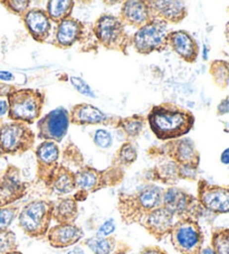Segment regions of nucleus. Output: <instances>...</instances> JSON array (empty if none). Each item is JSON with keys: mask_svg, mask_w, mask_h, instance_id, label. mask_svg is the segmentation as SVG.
<instances>
[{"mask_svg": "<svg viewBox=\"0 0 229 254\" xmlns=\"http://www.w3.org/2000/svg\"><path fill=\"white\" fill-rule=\"evenodd\" d=\"M150 129L161 141L182 138L195 125V116L172 103L152 107L147 117Z\"/></svg>", "mask_w": 229, "mask_h": 254, "instance_id": "nucleus-1", "label": "nucleus"}, {"mask_svg": "<svg viewBox=\"0 0 229 254\" xmlns=\"http://www.w3.org/2000/svg\"><path fill=\"white\" fill-rule=\"evenodd\" d=\"M164 188L148 184L133 192H120L117 198V211L125 225L143 223L150 213L162 206Z\"/></svg>", "mask_w": 229, "mask_h": 254, "instance_id": "nucleus-2", "label": "nucleus"}, {"mask_svg": "<svg viewBox=\"0 0 229 254\" xmlns=\"http://www.w3.org/2000/svg\"><path fill=\"white\" fill-rule=\"evenodd\" d=\"M53 201L35 199L20 209L18 225L24 233L32 239L46 238L53 221Z\"/></svg>", "mask_w": 229, "mask_h": 254, "instance_id": "nucleus-3", "label": "nucleus"}, {"mask_svg": "<svg viewBox=\"0 0 229 254\" xmlns=\"http://www.w3.org/2000/svg\"><path fill=\"white\" fill-rule=\"evenodd\" d=\"M45 95L36 89H15L9 95V112L11 121L33 125L42 115Z\"/></svg>", "mask_w": 229, "mask_h": 254, "instance_id": "nucleus-4", "label": "nucleus"}, {"mask_svg": "<svg viewBox=\"0 0 229 254\" xmlns=\"http://www.w3.org/2000/svg\"><path fill=\"white\" fill-rule=\"evenodd\" d=\"M124 176V169L116 166H110L104 170L96 169L91 166H83L75 172L76 190H82L89 195L104 188L120 185Z\"/></svg>", "mask_w": 229, "mask_h": 254, "instance_id": "nucleus-5", "label": "nucleus"}, {"mask_svg": "<svg viewBox=\"0 0 229 254\" xmlns=\"http://www.w3.org/2000/svg\"><path fill=\"white\" fill-rule=\"evenodd\" d=\"M93 33L102 46L110 51H117L126 54L131 44V36L126 33L125 26L120 17L104 14L96 19Z\"/></svg>", "mask_w": 229, "mask_h": 254, "instance_id": "nucleus-6", "label": "nucleus"}, {"mask_svg": "<svg viewBox=\"0 0 229 254\" xmlns=\"http://www.w3.org/2000/svg\"><path fill=\"white\" fill-rule=\"evenodd\" d=\"M168 24L152 18L147 25L139 28L131 36V44L139 54L149 55L155 52H164L168 48Z\"/></svg>", "mask_w": 229, "mask_h": 254, "instance_id": "nucleus-7", "label": "nucleus"}, {"mask_svg": "<svg viewBox=\"0 0 229 254\" xmlns=\"http://www.w3.org/2000/svg\"><path fill=\"white\" fill-rule=\"evenodd\" d=\"M170 241L180 254H198L204 248L205 236L198 221L181 218L175 221L170 232Z\"/></svg>", "mask_w": 229, "mask_h": 254, "instance_id": "nucleus-8", "label": "nucleus"}, {"mask_svg": "<svg viewBox=\"0 0 229 254\" xmlns=\"http://www.w3.org/2000/svg\"><path fill=\"white\" fill-rule=\"evenodd\" d=\"M35 133L23 122H6L0 125V151L6 155H20L32 149Z\"/></svg>", "mask_w": 229, "mask_h": 254, "instance_id": "nucleus-9", "label": "nucleus"}, {"mask_svg": "<svg viewBox=\"0 0 229 254\" xmlns=\"http://www.w3.org/2000/svg\"><path fill=\"white\" fill-rule=\"evenodd\" d=\"M162 206L169 209L177 220L192 218L197 221L204 209L197 197L177 186H171L164 190Z\"/></svg>", "mask_w": 229, "mask_h": 254, "instance_id": "nucleus-10", "label": "nucleus"}, {"mask_svg": "<svg viewBox=\"0 0 229 254\" xmlns=\"http://www.w3.org/2000/svg\"><path fill=\"white\" fill-rule=\"evenodd\" d=\"M151 156H166L178 165H189L199 167L200 155L195 142L190 138H179L166 141L160 147L149 150Z\"/></svg>", "mask_w": 229, "mask_h": 254, "instance_id": "nucleus-11", "label": "nucleus"}, {"mask_svg": "<svg viewBox=\"0 0 229 254\" xmlns=\"http://www.w3.org/2000/svg\"><path fill=\"white\" fill-rule=\"evenodd\" d=\"M68 126V111L65 108H57L38 120V138L44 141L60 142L67 133Z\"/></svg>", "mask_w": 229, "mask_h": 254, "instance_id": "nucleus-12", "label": "nucleus"}, {"mask_svg": "<svg viewBox=\"0 0 229 254\" xmlns=\"http://www.w3.org/2000/svg\"><path fill=\"white\" fill-rule=\"evenodd\" d=\"M197 199L201 207L214 214L229 213V188L211 185L205 179L198 182Z\"/></svg>", "mask_w": 229, "mask_h": 254, "instance_id": "nucleus-13", "label": "nucleus"}, {"mask_svg": "<svg viewBox=\"0 0 229 254\" xmlns=\"http://www.w3.org/2000/svg\"><path fill=\"white\" fill-rule=\"evenodd\" d=\"M28 183L21 178L19 168L9 165L0 176V206L14 205L23 198L28 190Z\"/></svg>", "mask_w": 229, "mask_h": 254, "instance_id": "nucleus-14", "label": "nucleus"}, {"mask_svg": "<svg viewBox=\"0 0 229 254\" xmlns=\"http://www.w3.org/2000/svg\"><path fill=\"white\" fill-rule=\"evenodd\" d=\"M59 148L56 142L43 141L36 149L37 179L47 186L53 174L58 167Z\"/></svg>", "mask_w": 229, "mask_h": 254, "instance_id": "nucleus-15", "label": "nucleus"}, {"mask_svg": "<svg viewBox=\"0 0 229 254\" xmlns=\"http://www.w3.org/2000/svg\"><path fill=\"white\" fill-rule=\"evenodd\" d=\"M151 18L167 24H178L187 17V3L180 0H150L147 1Z\"/></svg>", "mask_w": 229, "mask_h": 254, "instance_id": "nucleus-16", "label": "nucleus"}, {"mask_svg": "<svg viewBox=\"0 0 229 254\" xmlns=\"http://www.w3.org/2000/svg\"><path fill=\"white\" fill-rule=\"evenodd\" d=\"M69 124L77 126L86 125H112L115 127L120 117H109L96 107L87 103L74 106L68 112Z\"/></svg>", "mask_w": 229, "mask_h": 254, "instance_id": "nucleus-17", "label": "nucleus"}, {"mask_svg": "<svg viewBox=\"0 0 229 254\" xmlns=\"http://www.w3.org/2000/svg\"><path fill=\"white\" fill-rule=\"evenodd\" d=\"M175 221H177V218L169 209L160 206L145 217L141 226L144 227L148 233L157 241H162L166 236L170 235Z\"/></svg>", "mask_w": 229, "mask_h": 254, "instance_id": "nucleus-18", "label": "nucleus"}, {"mask_svg": "<svg viewBox=\"0 0 229 254\" xmlns=\"http://www.w3.org/2000/svg\"><path fill=\"white\" fill-rule=\"evenodd\" d=\"M168 47H170L179 58L188 63H195L199 55V46L187 30L170 32L167 37Z\"/></svg>", "mask_w": 229, "mask_h": 254, "instance_id": "nucleus-19", "label": "nucleus"}, {"mask_svg": "<svg viewBox=\"0 0 229 254\" xmlns=\"http://www.w3.org/2000/svg\"><path fill=\"white\" fill-rule=\"evenodd\" d=\"M84 238L81 226L74 224H56L48 230L46 239L52 248L66 249L73 247Z\"/></svg>", "mask_w": 229, "mask_h": 254, "instance_id": "nucleus-20", "label": "nucleus"}, {"mask_svg": "<svg viewBox=\"0 0 229 254\" xmlns=\"http://www.w3.org/2000/svg\"><path fill=\"white\" fill-rule=\"evenodd\" d=\"M23 20L30 36L36 42L44 43L51 36L52 21L46 10L41 8H29L23 16Z\"/></svg>", "mask_w": 229, "mask_h": 254, "instance_id": "nucleus-21", "label": "nucleus"}, {"mask_svg": "<svg viewBox=\"0 0 229 254\" xmlns=\"http://www.w3.org/2000/svg\"><path fill=\"white\" fill-rule=\"evenodd\" d=\"M120 19L123 24L141 28L151 20V12L144 0H127L121 7Z\"/></svg>", "mask_w": 229, "mask_h": 254, "instance_id": "nucleus-22", "label": "nucleus"}, {"mask_svg": "<svg viewBox=\"0 0 229 254\" xmlns=\"http://www.w3.org/2000/svg\"><path fill=\"white\" fill-rule=\"evenodd\" d=\"M84 34V24L74 17H68L57 25L54 45L59 48H68L81 41Z\"/></svg>", "mask_w": 229, "mask_h": 254, "instance_id": "nucleus-23", "label": "nucleus"}, {"mask_svg": "<svg viewBox=\"0 0 229 254\" xmlns=\"http://www.w3.org/2000/svg\"><path fill=\"white\" fill-rule=\"evenodd\" d=\"M84 244L93 254H126L131 247L125 242L111 236L94 235L84 241Z\"/></svg>", "mask_w": 229, "mask_h": 254, "instance_id": "nucleus-24", "label": "nucleus"}, {"mask_svg": "<svg viewBox=\"0 0 229 254\" xmlns=\"http://www.w3.org/2000/svg\"><path fill=\"white\" fill-rule=\"evenodd\" d=\"M46 188L58 196L70 194V192L76 190L75 173L67 166L58 165Z\"/></svg>", "mask_w": 229, "mask_h": 254, "instance_id": "nucleus-25", "label": "nucleus"}, {"mask_svg": "<svg viewBox=\"0 0 229 254\" xmlns=\"http://www.w3.org/2000/svg\"><path fill=\"white\" fill-rule=\"evenodd\" d=\"M53 221L57 224H74L78 217V203L73 196L53 201Z\"/></svg>", "mask_w": 229, "mask_h": 254, "instance_id": "nucleus-26", "label": "nucleus"}, {"mask_svg": "<svg viewBox=\"0 0 229 254\" xmlns=\"http://www.w3.org/2000/svg\"><path fill=\"white\" fill-rule=\"evenodd\" d=\"M144 177L148 182H159L169 187L175 186L180 181L179 165L172 160L166 161L144 173Z\"/></svg>", "mask_w": 229, "mask_h": 254, "instance_id": "nucleus-27", "label": "nucleus"}, {"mask_svg": "<svg viewBox=\"0 0 229 254\" xmlns=\"http://www.w3.org/2000/svg\"><path fill=\"white\" fill-rule=\"evenodd\" d=\"M74 5L73 0H51L47 2L46 12L51 21L59 24L64 19L72 17Z\"/></svg>", "mask_w": 229, "mask_h": 254, "instance_id": "nucleus-28", "label": "nucleus"}, {"mask_svg": "<svg viewBox=\"0 0 229 254\" xmlns=\"http://www.w3.org/2000/svg\"><path fill=\"white\" fill-rule=\"evenodd\" d=\"M145 125V118L141 115H133L126 118H120L115 128L123 130L127 140L138 138L142 132Z\"/></svg>", "mask_w": 229, "mask_h": 254, "instance_id": "nucleus-29", "label": "nucleus"}, {"mask_svg": "<svg viewBox=\"0 0 229 254\" xmlns=\"http://www.w3.org/2000/svg\"><path fill=\"white\" fill-rule=\"evenodd\" d=\"M209 73L220 90L227 89L229 85V62L224 60L213 61L210 63Z\"/></svg>", "mask_w": 229, "mask_h": 254, "instance_id": "nucleus-30", "label": "nucleus"}, {"mask_svg": "<svg viewBox=\"0 0 229 254\" xmlns=\"http://www.w3.org/2000/svg\"><path fill=\"white\" fill-rule=\"evenodd\" d=\"M138 159V150L136 147L131 141H126L118 149L115 157L113 159L112 166H116L120 168H126L134 164Z\"/></svg>", "mask_w": 229, "mask_h": 254, "instance_id": "nucleus-31", "label": "nucleus"}, {"mask_svg": "<svg viewBox=\"0 0 229 254\" xmlns=\"http://www.w3.org/2000/svg\"><path fill=\"white\" fill-rule=\"evenodd\" d=\"M211 248L216 254H229V229H218L211 236Z\"/></svg>", "mask_w": 229, "mask_h": 254, "instance_id": "nucleus-32", "label": "nucleus"}, {"mask_svg": "<svg viewBox=\"0 0 229 254\" xmlns=\"http://www.w3.org/2000/svg\"><path fill=\"white\" fill-rule=\"evenodd\" d=\"M19 214V207L16 205H8V206H0V231L9 230Z\"/></svg>", "mask_w": 229, "mask_h": 254, "instance_id": "nucleus-33", "label": "nucleus"}, {"mask_svg": "<svg viewBox=\"0 0 229 254\" xmlns=\"http://www.w3.org/2000/svg\"><path fill=\"white\" fill-rule=\"evenodd\" d=\"M18 243L14 232L10 230L0 231V254H8L17 251Z\"/></svg>", "mask_w": 229, "mask_h": 254, "instance_id": "nucleus-34", "label": "nucleus"}, {"mask_svg": "<svg viewBox=\"0 0 229 254\" xmlns=\"http://www.w3.org/2000/svg\"><path fill=\"white\" fill-rule=\"evenodd\" d=\"M15 89V86L0 83V120L8 116V112H9V95Z\"/></svg>", "mask_w": 229, "mask_h": 254, "instance_id": "nucleus-35", "label": "nucleus"}, {"mask_svg": "<svg viewBox=\"0 0 229 254\" xmlns=\"http://www.w3.org/2000/svg\"><path fill=\"white\" fill-rule=\"evenodd\" d=\"M2 3L12 14L23 17L29 10L30 1L29 0H8V1H2Z\"/></svg>", "mask_w": 229, "mask_h": 254, "instance_id": "nucleus-36", "label": "nucleus"}, {"mask_svg": "<svg viewBox=\"0 0 229 254\" xmlns=\"http://www.w3.org/2000/svg\"><path fill=\"white\" fill-rule=\"evenodd\" d=\"M94 143L101 149L111 148L113 143L112 134L104 129H99L94 133Z\"/></svg>", "mask_w": 229, "mask_h": 254, "instance_id": "nucleus-37", "label": "nucleus"}, {"mask_svg": "<svg viewBox=\"0 0 229 254\" xmlns=\"http://www.w3.org/2000/svg\"><path fill=\"white\" fill-rule=\"evenodd\" d=\"M68 81L70 82V84L74 86V89L80 92L81 94L85 95V96H90V98H95L94 92L92 91L90 85L87 84V83L84 80H82L81 77L69 76Z\"/></svg>", "mask_w": 229, "mask_h": 254, "instance_id": "nucleus-38", "label": "nucleus"}, {"mask_svg": "<svg viewBox=\"0 0 229 254\" xmlns=\"http://www.w3.org/2000/svg\"><path fill=\"white\" fill-rule=\"evenodd\" d=\"M198 168L195 166L179 165V178L186 179V181H196L198 176Z\"/></svg>", "mask_w": 229, "mask_h": 254, "instance_id": "nucleus-39", "label": "nucleus"}, {"mask_svg": "<svg viewBox=\"0 0 229 254\" xmlns=\"http://www.w3.org/2000/svg\"><path fill=\"white\" fill-rule=\"evenodd\" d=\"M116 226H115V222L112 218L105 221L102 225L100 226V229L98 230V233L96 235L99 236H111L113 234V232L115 231Z\"/></svg>", "mask_w": 229, "mask_h": 254, "instance_id": "nucleus-40", "label": "nucleus"}, {"mask_svg": "<svg viewBox=\"0 0 229 254\" xmlns=\"http://www.w3.org/2000/svg\"><path fill=\"white\" fill-rule=\"evenodd\" d=\"M139 254H168V252L165 251L164 249L159 247H156V245H152V247H145L143 248Z\"/></svg>", "mask_w": 229, "mask_h": 254, "instance_id": "nucleus-41", "label": "nucleus"}, {"mask_svg": "<svg viewBox=\"0 0 229 254\" xmlns=\"http://www.w3.org/2000/svg\"><path fill=\"white\" fill-rule=\"evenodd\" d=\"M229 113V98H225L224 100L220 101V103L217 107V115L218 116H224Z\"/></svg>", "mask_w": 229, "mask_h": 254, "instance_id": "nucleus-42", "label": "nucleus"}, {"mask_svg": "<svg viewBox=\"0 0 229 254\" xmlns=\"http://www.w3.org/2000/svg\"><path fill=\"white\" fill-rule=\"evenodd\" d=\"M0 80L2 81H12L14 80V75L11 73L6 71H0Z\"/></svg>", "mask_w": 229, "mask_h": 254, "instance_id": "nucleus-43", "label": "nucleus"}, {"mask_svg": "<svg viewBox=\"0 0 229 254\" xmlns=\"http://www.w3.org/2000/svg\"><path fill=\"white\" fill-rule=\"evenodd\" d=\"M220 161H222L224 165H229V148L225 149L223 151L222 156H220Z\"/></svg>", "mask_w": 229, "mask_h": 254, "instance_id": "nucleus-44", "label": "nucleus"}, {"mask_svg": "<svg viewBox=\"0 0 229 254\" xmlns=\"http://www.w3.org/2000/svg\"><path fill=\"white\" fill-rule=\"evenodd\" d=\"M198 254H216V253H215V251H214V249L211 248V245H210V247L202 248V249L200 250V252L198 253Z\"/></svg>", "mask_w": 229, "mask_h": 254, "instance_id": "nucleus-45", "label": "nucleus"}, {"mask_svg": "<svg viewBox=\"0 0 229 254\" xmlns=\"http://www.w3.org/2000/svg\"><path fill=\"white\" fill-rule=\"evenodd\" d=\"M66 254H85L84 251H83V249L80 247H75L72 250H69V251L66 253Z\"/></svg>", "mask_w": 229, "mask_h": 254, "instance_id": "nucleus-46", "label": "nucleus"}, {"mask_svg": "<svg viewBox=\"0 0 229 254\" xmlns=\"http://www.w3.org/2000/svg\"><path fill=\"white\" fill-rule=\"evenodd\" d=\"M225 36H226L227 43L229 44V21L226 24V27H225Z\"/></svg>", "mask_w": 229, "mask_h": 254, "instance_id": "nucleus-47", "label": "nucleus"}, {"mask_svg": "<svg viewBox=\"0 0 229 254\" xmlns=\"http://www.w3.org/2000/svg\"><path fill=\"white\" fill-rule=\"evenodd\" d=\"M8 254H23L21 252H19L18 250H17V251H12V252H10V253H8Z\"/></svg>", "mask_w": 229, "mask_h": 254, "instance_id": "nucleus-48", "label": "nucleus"}]
</instances>
